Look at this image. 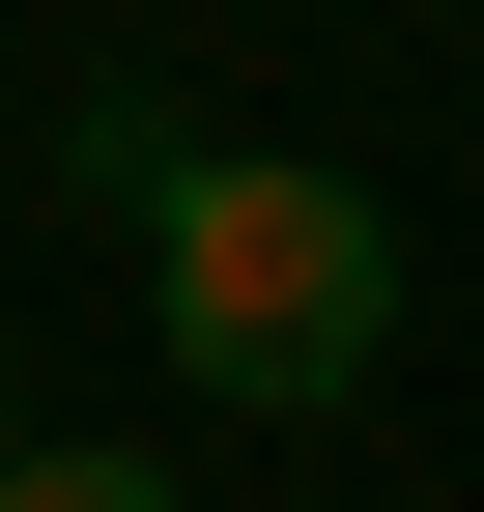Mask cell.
I'll use <instances>...</instances> for the list:
<instances>
[{
    "label": "cell",
    "mask_w": 484,
    "mask_h": 512,
    "mask_svg": "<svg viewBox=\"0 0 484 512\" xmlns=\"http://www.w3.org/2000/svg\"><path fill=\"white\" fill-rule=\"evenodd\" d=\"M57 171H86L114 228H171V200H200V114H143V86H114V114H86V143H57Z\"/></svg>",
    "instance_id": "cell-2"
},
{
    "label": "cell",
    "mask_w": 484,
    "mask_h": 512,
    "mask_svg": "<svg viewBox=\"0 0 484 512\" xmlns=\"http://www.w3.org/2000/svg\"><path fill=\"white\" fill-rule=\"evenodd\" d=\"M0 512H200V484H171V456H57V427H29V456H0Z\"/></svg>",
    "instance_id": "cell-3"
},
{
    "label": "cell",
    "mask_w": 484,
    "mask_h": 512,
    "mask_svg": "<svg viewBox=\"0 0 484 512\" xmlns=\"http://www.w3.org/2000/svg\"><path fill=\"white\" fill-rule=\"evenodd\" d=\"M0 456H29V399H0Z\"/></svg>",
    "instance_id": "cell-4"
},
{
    "label": "cell",
    "mask_w": 484,
    "mask_h": 512,
    "mask_svg": "<svg viewBox=\"0 0 484 512\" xmlns=\"http://www.w3.org/2000/svg\"><path fill=\"white\" fill-rule=\"evenodd\" d=\"M143 313H171L200 399L314 427V399H371V370H399V200H371V171H314V143H200V200L143 228Z\"/></svg>",
    "instance_id": "cell-1"
}]
</instances>
